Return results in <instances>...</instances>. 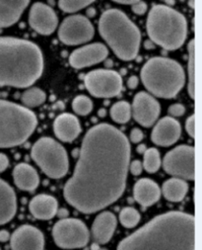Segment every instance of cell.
Instances as JSON below:
<instances>
[{"mask_svg": "<svg viewBox=\"0 0 202 250\" xmlns=\"http://www.w3.org/2000/svg\"><path fill=\"white\" fill-rule=\"evenodd\" d=\"M129 159L126 135L110 124L96 125L82 142L74 173L64 186L65 200L84 214L105 209L123 195Z\"/></svg>", "mask_w": 202, "mask_h": 250, "instance_id": "obj_1", "label": "cell"}, {"mask_svg": "<svg viewBox=\"0 0 202 250\" xmlns=\"http://www.w3.org/2000/svg\"><path fill=\"white\" fill-rule=\"evenodd\" d=\"M117 250H195V219L183 212L160 215L121 240Z\"/></svg>", "mask_w": 202, "mask_h": 250, "instance_id": "obj_2", "label": "cell"}, {"mask_svg": "<svg viewBox=\"0 0 202 250\" xmlns=\"http://www.w3.org/2000/svg\"><path fill=\"white\" fill-rule=\"evenodd\" d=\"M43 70V53L33 42L0 37V87H29Z\"/></svg>", "mask_w": 202, "mask_h": 250, "instance_id": "obj_3", "label": "cell"}, {"mask_svg": "<svg viewBox=\"0 0 202 250\" xmlns=\"http://www.w3.org/2000/svg\"><path fill=\"white\" fill-rule=\"evenodd\" d=\"M99 32L118 59L129 62L137 57L141 34L123 11L106 10L99 21Z\"/></svg>", "mask_w": 202, "mask_h": 250, "instance_id": "obj_4", "label": "cell"}, {"mask_svg": "<svg viewBox=\"0 0 202 250\" xmlns=\"http://www.w3.org/2000/svg\"><path fill=\"white\" fill-rule=\"evenodd\" d=\"M148 36L165 50L180 49L187 37V22L179 11L163 4L152 6L146 21Z\"/></svg>", "mask_w": 202, "mask_h": 250, "instance_id": "obj_5", "label": "cell"}, {"mask_svg": "<svg viewBox=\"0 0 202 250\" xmlns=\"http://www.w3.org/2000/svg\"><path fill=\"white\" fill-rule=\"evenodd\" d=\"M141 80L145 88L156 97L170 99L183 89L184 70L172 59L156 57L150 59L141 69Z\"/></svg>", "mask_w": 202, "mask_h": 250, "instance_id": "obj_6", "label": "cell"}, {"mask_svg": "<svg viewBox=\"0 0 202 250\" xmlns=\"http://www.w3.org/2000/svg\"><path fill=\"white\" fill-rule=\"evenodd\" d=\"M37 119L34 112L16 103L0 100V148L24 144L34 133Z\"/></svg>", "mask_w": 202, "mask_h": 250, "instance_id": "obj_7", "label": "cell"}, {"mask_svg": "<svg viewBox=\"0 0 202 250\" xmlns=\"http://www.w3.org/2000/svg\"><path fill=\"white\" fill-rule=\"evenodd\" d=\"M33 160L50 178L64 177L69 168V161L65 148L52 138H40L31 151Z\"/></svg>", "mask_w": 202, "mask_h": 250, "instance_id": "obj_8", "label": "cell"}, {"mask_svg": "<svg viewBox=\"0 0 202 250\" xmlns=\"http://www.w3.org/2000/svg\"><path fill=\"white\" fill-rule=\"evenodd\" d=\"M53 236L58 247L81 248L87 245L90 233L86 225L77 219H62L53 229Z\"/></svg>", "mask_w": 202, "mask_h": 250, "instance_id": "obj_9", "label": "cell"}, {"mask_svg": "<svg viewBox=\"0 0 202 250\" xmlns=\"http://www.w3.org/2000/svg\"><path fill=\"white\" fill-rule=\"evenodd\" d=\"M165 171L183 180L195 178V149L193 146L182 145L169 151L163 160Z\"/></svg>", "mask_w": 202, "mask_h": 250, "instance_id": "obj_10", "label": "cell"}, {"mask_svg": "<svg viewBox=\"0 0 202 250\" xmlns=\"http://www.w3.org/2000/svg\"><path fill=\"white\" fill-rule=\"evenodd\" d=\"M84 82L89 93L98 98L117 96L123 89L120 74L110 69L92 70L85 75Z\"/></svg>", "mask_w": 202, "mask_h": 250, "instance_id": "obj_11", "label": "cell"}, {"mask_svg": "<svg viewBox=\"0 0 202 250\" xmlns=\"http://www.w3.org/2000/svg\"><path fill=\"white\" fill-rule=\"evenodd\" d=\"M94 34V26L90 20L80 14L65 18L58 29L59 40L67 46L85 44L93 39Z\"/></svg>", "mask_w": 202, "mask_h": 250, "instance_id": "obj_12", "label": "cell"}, {"mask_svg": "<svg viewBox=\"0 0 202 250\" xmlns=\"http://www.w3.org/2000/svg\"><path fill=\"white\" fill-rule=\"evenodd\" d=\"M160 104L150 94L139 92L134 96L132 115L137 123L145 128L151 127L160 115Z\"/></svg>", "mask_w": 202, "mask_h": 250, "instance_id": "obj_13", "label": "cell"}, {"mask_svg": "<svg viewBox=\"0 0 202 250\" xmlns=\"http://www.w3.org/2000/svg\"><path fill=\"white\" fill-rule=\"evenodd\" d=\"M29 24L37 33L47 36L55 31L58 25V19L52 7L37 2L30 10Z\"/></svg>", "mask_w": 202, "mask_h": 250, "instance_id": "obj_14", "label": "cell"}, {"mask_svg": "<svg viewBox=\"0 0 202 250\" xmlns=\"http://www.w3.org/2000/svg\"><path fill=\"white\" fill-rule=\"evenodd\" d=\"M10 245L12 250H44V234L33 226L24 225L10 236Z\"/></svg>", "mask_w": 202, "mask_h": 250, "instance_id": "obj_15", "label": "cell"}, {"mask_svg": "<svg viewBox=\"0 0 202 250\" xmlns=\"http://www.w3.org/2000/svg\"><path fill=\"white\" fill-rule=\"evenodd\" d=\"M109 56L104 44L95 43L75 50L69 57V63L76 69H81L100 63Z\"/></svg>", "mask_w": 202, "mask_h": 250, "instance_id": "obj_16", "label": "cell"}, {"mask_svg": "<svg viewBox=\"0 0 202 250\" xmlns=\"http://www.w3.org/2000/svg\"><path fill=\"white\" fill-rule=\"evenodd\" d=\"M181 134L180 123L172 117H164L156 124L151 134V140L157 146H170L178 142Z\"/></svg>", "mask_w": 202, "mask_h": 250, "instance_id": "obj_17", "label": "cell"}, {"mask_svg": "<svg viewBox=\"0 0 202 250\" xmlns=\"http://www.w3.org/2000/svg\"><path fill=\"white\" fill-rule=\"evenodd\" d=\"M55 134L61 142L71 143L81 133V126L76 116L64 113L59 115L54 123Z\"/></svg>", "mask_w": 202, "mask_h": 250, "instance_id": "obj_18", "label": "cell"}, {"mask_svg": "<svg viewBox=\"0 0 202 250\" xmlns=\"http://www.w3.org/2000/svg\"><path fill=\"white\" fill-rule=\"evenodd\" d=\"M116 218L110 212L101 213L92 226V236L97 244L108 243L116 228Z\"/></svg>", "mask_w": 202, "mask_h": 250, "instance_id": "obj_19", "label": "cell"}, {"mask_svg": "<svg viewBox=\"0 0 202 250\" xmlns=\"http://www.w3.org/2000/svg\"><path fill=\"white\" fill-rule=\"evenodd\" d=\"M29 208L31 214L36 219L48 221L56 215L58 204L55 197L40 194L37 195L31 200Z\"/></svg>", "mask_w": 202, "mask_h": 250, "instance_id": "obj_20", "label": "cell"}, {"mask_svg": "<svg viewBox=\"0 0 202 250\" xmlns=\"http://www.w3.org/2000/svg\"><path fill=\"white\" fill-rule=\"evenodd\" d=\"M17 211V198L11 186L0 179V225L9 223Z\"/></svg>", "mask_w": 202, "mask_h": 250, "instance_id": "obj_21", "label": "cell"}, {"mask_svg": "<svg viewBox=\"0 0 202 250\" xmlns=\"http://www.w3.org/2000/svg\"><path fill=\"white\" fill-rule=\"evenodd\" d=\"M134 199L142 207H150L157 203L161 197V190L158 184L148 178L139 179L134 185Z\"/></svg>", "mask_w": 202, "mask_h": 250, "instance_id": "obj_22", "label": "cell"}, {"mask_svg": "<svg viewBox=\"0 0 202 250\" xmlns=\"http://www.w3.org/2000/svg\"><path fill=\"white\" fill-rule=\"evenodd\" d=\"M13 178L16 186L23 191H34L39 184L37 172L28 163H19L15 166Z\"/></svg>", "mask_w": 202, "mask_h": 250, "instance_id": "obj_23", "label": "cell"}, {"mask_svg": "<svg viewBox=\"0 0 202 250\" xmlns=\"http://www.w3.org/2000/svg\"><path fill=\"white\" fill-rule=\"evenodd\" d=\"M29 1H0V28H7L18 22Z\"/></svg>", "mask_w": 202, "mask_h": 250, "instance_id": "obj_24", "label": "cell"}, {"mask_svg": "<svg viewBox=\"0 0 202 250\" xmlns=\"http://www.w3.org/2000/svg\"><path fill=\"white\" fill-rule=\"evenodd\" d=\"M162 191L168 201L178 203L183 201L186 196L188 192V184L183 179L171 178L163 184Z\"/></svg>", "mask_w": 202, "mask_h": 250, "instance_id": "obj_25", "label": "cell"}, {"mask_svg": "<svg viewBox=\"0 0 202 250\" xmlns=\"http://www.w3.org/2000/svg\"><path fill=\"white\" fill-rule=\"evenodd\" d=\"M111 119L118 124H126L131 118V106L127 101H118L110 109Z\"/></svg>", "mask_w": 202, "mask_h": 250, "instance_id": "obj_26", "label": "cell"}, {"mask_svg": "<svg viewBox=\"0 0 202 250\" xmlns=\"http://www.w3.org/2000/svg\"><path fill=\"white\" fill-rule=\"evenodd\" d=\"M21 100L27 107H37L46 102L47 95L42 89L34 87L26 90L22 94Z\"/></svg>", "mask_w": 202, "mask_h": 250, "instance_id": "obj_27", "label": "cell"}, {"mask_svg": "<svg viewBox=\"0 0 202 250\" xmlns=\"http://www.w3.org/2000/svg\"><path fill=\"white\" fill-rule=\"evenodd\" d=\"M143 167L148 173H155L159 170L161 166V157L158 149L151 147L145 150Z\"/></svg>", "mask_w": 202, "mask_h": 250, "instance_id": "obj_28", "label": "cell"}, {"mask_svg": "<svg viewBox=\"0 0 202 250\" xmlns=\"http://www.w3.org/2000/svg\"><path fill=\"white\" fill-rule=\"evenodd\" d=\"M188 93L191 99L194 100L195 95V53H194V40H191L188 44Z\"/></svg>", "mask_w": 202, "mask_h": 250, "instance_id": "obj_29", "label": "cell"}, {"mask_svg": "<svg viewBox=\"0 0 202 250\" xmlns=\"http://www.w3.org/2000/svg\"><path fill=\"white\" fill-rule=\"evenodd\" d=\"M139 212L131 207H126L119 213V221L125 228L132 229L140 222Z\"/></svg>", "mask_w": 202, "mask_h": 250, "instance_id": "obj_30", "label": "cell"}, {"mask_svg": "<svg viewBox=\"0 0 202 250\" xmlns=\"http://www.w3.org/2000/svg\"><path fill=\"white\" fill-rule=\"evenodd\" d=\"M72 109L78 115L86 116L92 112L93 102L85 95H79L74 98L72 102Z\"/></svg>", "mask_w": 202, "mask_h": 250, "instance_id": "obj_31", "label": "cell"}, {"mask_svg": "<svg viewBox=\"0 0 202 250\" xmlns=\"http://www.w3.org/2000/svg\"><path fill=\"white\" fill-rule=\"evenodd\" d=\"M93 1H67V0H61V1L58 2V6L59 8L66 13H73V12H77L81 9H83L87 6H89L90 4H92Z\"/></svg>", "mask_w": 202, "mask_h": 250, "instance_id": "obj_32", "label": "cell"}, {"mask_svg": "<svg viewBox=\"0 0 202 250\" xmlns=\"http://www.w3.org/2000/svg\"><path fill=\"white\" fill-rule=\"evenodd\" d=\"M185 112V108L184 105L182 104H173L172 106H170V108L168 109V113L169 115L173 116V117H181L184 114Z\"/></svg>", "mask_w": 202, "mask_h": 250, "instance_id": "obj_33", "label": "cell"}, {"mask_svg": "<svg viewBox=\"0 0 202 250\" xmlns=\"http://www.w3.org/2000/svg\"><path fill=\"white\" fill-rule=\"evenodd\" d=\"M185 129H186V132L189 135V137L194 138V136H195V117H194V115H191L186 120Z\"/></svg>", "mask_w": 202, "mask_h": 250, "instance_id": "obj_34", "label": "cell"}, {"mask_svg": "<svg viewBox=\"0 0 202 250\" xmlns=\"http://www.w3.org/2000/svg\"><path fill=\"white\" fill-rule=\"evenodd\" d=\"M129 170L131 172V174H133L134 176H138L142 173L143 170V165L141 163L140 160H134L131 162L130 166H129Z\"/></svg>", "mask_w": 202, "mask_h": 250, "instance_id": "obj_35", "label": "cell"}, {"mask_svg": "<svg viewBox=\"0 0 202 250\" xmlns=\"http://www.w3.org/2000/svg\"><path fill=\"white\" fill-rule=\"evenodd\" d=\"M132 11L137 15H143L147 11V4L143 1H135L133 5H131Z\"/></svg>", "mask_w": 202, "mask_h": 250, "instance_id": "obj_36", "label": "cell"}, {"mask_svg": "<svg viewBox=\"0 0 202 250\" xmlns=\"http://www.w3.org/2000/svg\"><path fill=\"white\" fill-rule=\"evenodd\" d=\"M143 137H144V135H143L142 131L138 128H134L130 133V141L133 144L140 143L143 140Z\"/></svg>", "mask_w": 202, "mask_h": 250, "instance_id": "obj_37", "label": "cell"}, {"mask_svg": "<svg viewBox=\"0 0 202 250\" xmlns=\"http://www.w3.org/2000/svg\"><path fill=\"white\" fill-rule=\"evenodd\" d=\"M8 165H9L8 157L3 153H0V173L5 171L8 167Z\"/></svg>", "mask_w": 202, "mask_h": 250, "instance_id": "obj_38", "label": "cell"}, {"mask_svg": "<svg viewBox=\"0 0 202 250\" xmlns=\"http://www.w3.org/2000/svg\"><path fill=\"white\" fill-rule=\"evenodd\" d=\"M139 83V80H138V77L135 76V75H132L129 78L128 80V86L130 88V89H135L138 85Z\"/></svg>", "mask_w": 202, "mask_h": 250, "instance_id": "obj_39", "label": "cell"}, {"mask_svg": "<svg viewBox=\"0 0 202 250\" xmlns=\"http://www.w3.org/2000/svg\"><path fill=\"white\" fill-rule=\"evenodd\" d=\"M10 239V234L7 230H0V241L5 242Z\"/></svg>", "mask_w": 202, "mask_h": 250, "instance_id": "obj_40", "label": "cell"}, {"mask_svg": "<svg viewBox=\"0 0 202 250\" xmlns=\"http://www.w3.org/2000/svg\"><path fill=\"white\" fill-rule=\"evenodd\" d=\"M145 150H146V147H145L144 145H142V146H140L137 147V151L140 152V153H144Z\"/></svg>", "mask_w": 202, "mask_h": 250, "instance_id": "obj_41", "label": "cell"}, {"mask_svg": "<svg viewBox=\"0 0 202 250\" xmlns=\"http://www.w3.org/2000/svg\"><path fill=\"white\" fill-rule=\"evenodd\" d=\"M100 250H105V249H100Z\"/></svg>", "mask_w": 202, "mask_h": 250, "instance_id": "obj_42", "label": "cell"}, {"mask_svg": "<svg viewBox=\"0 0 202 250\" xmlns=\"http://www.w3.org/2000/svg\"><path fill=\"white\" fill-rule=\"evenodd\" d=\"M0 250H1V249H0Z\"/></svg>", "mask_w": 202, "mask_h": 250, "instance_id": "obj_43", "label": "cell"}]
</instances>
